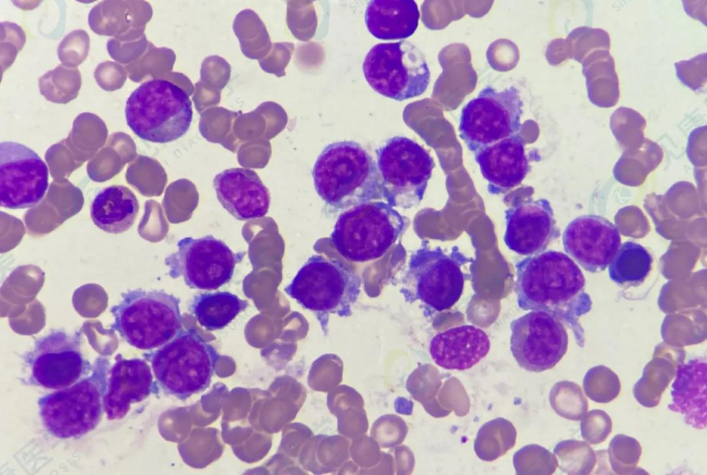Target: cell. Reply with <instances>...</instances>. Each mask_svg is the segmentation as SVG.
I'll list each match as a JSON object with an SVG mask.
<instances>
[{
    "instance_id": "d6a6232c",
    "label": "cell",
    "mask_w": 707,
    "mask_h": 475,
    "mask_svg": "<svg viewBox=\"0 0 707 475\" xmlns=\"http://www.w3.org/2000/svg\"><path fill=\"white\" fill-rule=\"evenodd\" d=\"M569 39L570 56L579 63L594 51L610 48V36L601 28L578 27L570 32Z\"/></svg>"
},
{
    "instance_id": "5b68a950",
    "label": "cell",
    "mask_w": 707,
    "mask_h": 475,
    "mask_svg": "<svg viewBox=\"0 0 707 475\" xmlns=\"http://www.w3.org/2000/svg\"><path fill=\"white\" fill-rule=\"evenodd\" d=\"M180 304L177 298L162 290H128L110 309L111 329L138 349L159 348L182 329Z\"/></svg>"
},
{
    "instance_id": "30bf717a",
    "label": "cell",
    "mask_w": 707,
    "mask_h": 475,
    "mask_svg": "<svg viewBox=\"0 0 707 475\" xmlns=\"http://www.w3.org/2000/svg\"><path fill=\"white\" fill-rule=\"evenodd\" d=\"M362 70L374 91L399 101L421 95L430 81L423 53L407 40L374 45L365 55Z\"/></svg>"
},
{
    "instance_id": "d6986e66",
    "label": "cell",
    "mask_w": 707,
    "mask_h": 475,
    "mask_svg": "<svg viewBox=\"0 0 707 475\" xmlns=\"http://www.w3.org/2000/svg\"><path fill=\"white\" fill-rule=\"evenodd\" d=\"M213 186L222 206L239 220L260 218L268 213L269 189L252 169H226L215 176Z\"/></svg>"
},
{
    "instance_id": "4dcf8cb0",
    "label": "cell",
    "mask_w": 707,
    "mask_h": 475,
    "mask_svg": "<svg viewBox=\"0 0 707 475\" xmlns=\"http://www.w3.org/2000/svg\"><path fill=\"white\" fill-rule=\"evenodd\" d=\"M641 452V446L637 439L621 434L615 435L608 450V461L613 472L624 475L641 472L637 464Z\"/></svg>"
},
{
    "instance_id": "2e32d148",
    "label": "cell",
    "mask_w": 707,
    "mask_h": 475,
    "mask_svg": "<svg viewBox=\"0 0 707 475\" xmlns=\"http://www.w3.org/2000/svg\"><path fill=\"white\" fill-rule=\"evenodd\" d=\"M26 360L34 382L50 389L73 385L89 367L81 352L79 338L61 330L38 339Z\"/></svg>"
},
{
    "instance_id": "9a60e30c",
    "label": "cell",
    "mask_w": 707,
    "mask_h": 475,
    "mask_svg": "<svg viewBox=\"0 0 707 475\" xmlns=\"http://www.w3.org/2000/svg\"><path fill=\"white\" fill-rule=\"evenodd\" d=\"M49 172L29 147L13 141L0 143V204L9 209L32 208L43 199Z\"/></svg>"
},
{
    "instance_id": "ba28073f",
    "label": "cell",
    "mask_w": 707,
    "mask_h": 475,
    "mask_svg": "<svg viewBox=\"0 0 707 475\" xmlns=\"http://www.w3.org/2000/svg\"><path fill=\"white\" fill-rule=\"evenodd\" d=\"M144 356L162 389L182 400L209 387L219 359L214 347L195 330L183 329Z\"/></svg>"
},
{
    "instance_id": "ac0fdd59",
    "label": "cell",
    "mask_w": 707,
    "mask_h": 475,
    "mask_svg": "<svg viewBox=\"0 0 707 475\" xmlns=\"http://www.w3.org/2000/svg\"><path fill=\"white\" fill-rule=\"evenodd\" d=\"M504 242L508 249L522 255L544 251L559 235L553 211L545 199H528L505 211Z\"/></svg>"
},
{
    "instance_id": "8992f818",
    "label": "cell",
    "mask_w": 707,
    "mask_h": 475,
    "mask_svg": "<svg viewBox=\"0 0 707 475\" xmlns=\"http://www.w3.org/2000/svg\"><path fill=\"white\" fill-rule=\"evenodd\" d=\"M407 226V218L392 206L371 201L341 213L329 239L345 259L365 262L382 257Z\"/></svg>"
},
{
    "instance_id": "e0dca14e",
    "label": "cell",
    "mask_w": 707,
    "mask_h": 475,
    "mask_svg": "<svg viewBox=\"0 0 707 475\" xmlns=\"http://www.w3.org/2000/svg\"><path fill=\"white\" fill-rule=\"evenodd\" d=\"M565 252L591 273L605 270L621 246L617 228L597 215H583L572 220L563 234Z\"/></svg>"
},
{
    "instance_id": "f1b7e54d",
    "label": "cell",
    "mask_w": 707,
    "mask_h": 475,
    "mask_svg": "<svg viewBox=\"0 0 707 475\" xmlns=\"http://www.w3.org/2000/svg\"><path fill=\"white\" fill-rule=\"evenodd\" d=\"M555 452L561 459L562 469L568 474H590L597 463L595 452L584 441H563L557 445Z\"/></svg>"
},
{
    "instance_id": "7a4b0ae2",
    "label": "cell",
    "mask_w": 707,
    "mask_h": 475,
    "mask_svg": "<svg viewBox=\"0 0 707 475\" xmlns=\"http://www.w3.org/2000/svg\"><path fill=\"white\" fill-rule=\"evenodd\" d=\"M312 177L318 196L337 211L382 197L377 165L355 141L327 145L314 163Z\"/></svg>"
},
{
    "instance_id": "cb8c5ba5",
    "label": "cell",
    "mask_w": 707,
    "mask_h": 475,
    "mask_svg": "<svg viewBox=\"0 0 707 475\" xmlns=\"http://www.w3.org/2000/svg\"><path fill=\"white\" fill-rule=\"evenodd\" d=\"M420 12L413 0H371L365 11L368 32L380 40L404 39L418 26Z\"/></svg>"
},
{
    "instance_id": "7c38bea8",
    "label": "cell",
    "mask_w": 707,
    "mask_h": 475,
    "mask_svg": "<svg viewBox=\"0 0 707 475\" xmlns=\"http://www.w3.org/2000/svg\"><path fill=\"white\" fill-rule=\"evenodd\" d=\"M523 101L519 90L511 86L501 91L483 88L462 109L460 137L472 153L519 134Z\"/></svg>"
},
{
    "instance_id": "83f0119b",
    "label": "cell",
    "mask_w": 707,
    "mask_h": 475,
    "mask_svg": "<svg viewBox=\"0 0 707 475\" xmlns=\"http://www.w3.org/2000/svg\"><path fill=\"white\" fill-rule=\"evenodd\" d=\"M652 258L641 244L632 241L619 248L609 265L610 278L620 286H635L648 276Z\"/></svg>"
},
{
    "instance_id": "4316f807",
    "label": "cell",
    "mask_w": 707,
    "mask_h": 475,
    "mask_svg": "<svg viewBox=\"0 0 707 475\" xmlns=\"http://www.w3.org/2000/svg\"><path fill=\"white\" fill-rule=\"evenodd\" d=\"M247 301L227 291L200 293L192 300L191 309L199 324L209 331L229 324L248 306Z\"/></svg>"
},
{
    "instance_id": "1f68e13d",
    "label": "cell",
    "mask_w": 707,
    "mask_h": 475,
    "mask_svg": "<svg viewBox=\"0 0 707 475\" xmlns=\"http://www.w3.org/2000/svg\"><path fill=\"white\" fill-rule=\"evenodd\" d=\"M586 396L598 403H608L614 400L621 391L617 375L610 369L598 366L590 369L583 380Z\"/></svg>"
},
{
    "instance_id": "836d02e7",
    "label": "cell",
    "mask_w": 707,
    "mask_h": 475,
    "mask_svg": "<svg viewBox=\"0 0 707 475\" xmlns=\"http://www.w3.org/2000/svg\"><path fill=\"white\" fill-rule=\"evenodd\" d=\"M580 428L583 439L589 444L597 445L605 441L610 435L612 422L606 411L592 409L583 416Z\"/></svg>"
},
{
    "instance_id": "484cf974",
    "label": "cell",
    "mask_w": 707,
    "mask_h": 475,
    "mask_svg": "<svg viewBox=\"0 0 707 475\" xmlns=\"http://www.w3.org/2000/svg\"><path fill=\"white\" fill-rule=\"evenodd\" d=\"M581 64L590 101L600 107L614 106L619 98V84L609 50L594 51Z\"/></svg>"
},
{
    "instance_id": "4fadbf2b",
    "label": "cell",
    "mask_w": 707,
    "mask_h": 475,
    "mask_svg": "<svg viewBox=\"0 0 707 475\" xmlns=\"http://www.w3.org/2000/svg\"><path fill=\"white\" fill-rule=\"evenodd\" d=\"M177 250L164 260L172 278L183 277L192 289L215 290L229 282L236 264L245 252H236L212 235L186 237L177 243Z\"/></svg>"
},
{
    "instance_id": "e575fe53",
    "label": "cell",
    "mask_w": 707,
    "mask_h": 475,
    "mask_svg": "<svg viewBox=\"0 0 707 475\" xmlns=\"http://www.w3.org/2000/svg\"><path fill=\"white\" fill-rule=\"evenodd\" d=\"M676 75L685 86L693 90L703 88L707 82L706 53L698 55L689 60L675 64Z\"/></svg>"
},
{
    "instance_id": "f546056e",
    "label": "cell",
    "mask_w": 707,
    "mask_h": 475,
    "mask_svg": "<svg viewBox=\"0 0 707 475\" xmlns=\"http://www.w3.org/2000/svg\"><path fill=\"white\" fill-rule=\"evenodd\" d=\"M551 403L558 414L571 420H580L588 409L581 387L571 381H561L554 386Z\"/></svg>"
},
{
    "instance_id": "6da1fadb",
    "label": "cell",
    "mask_w": 707,
    "mask_h": 475,
    "mask_svg": "<svg viewBox=\"0 0 707 475\" xmlns=\"http://www.w3.org/2000/svg\"><path fill=\"white\" fill-rule=\"evenodd\" d=\"M515 267L519 307L552 315L571 329L577 345L583 347L579 319L590 311L592 300L577 264L566 254L550 250L527 256Z\"/></svg>"
},
{
    "instance_id": "9c48e42d",
    "label": "cell",
    "mask_w": 707,
    "mask_h": 475,
    "mask_svg": "<svg viewBox=\"0 0 707 475\" xmlns=\"http://www.w3.org/2000/svg\"><path fill=\"white\" fill-rule=\"evenodd\" d=\"M104 361L92 374L73 385L41 396L39 415L45 428L59 438L81 437L98 424L106 389Z\"/></svg>"
},
{
    "instance_id": "3957f363",
    "label": "cell",
    "mask_w": 707,
    "mask_h": 475,
    "mask_svg": "<svg viewBox=\"0 0 707 475\" xmlns=\"http://www.w3.org/2000/svg\"><path fill=\"white\" fill-rule=\"evenodd\" d=\"M472 260L456 246L449 252L425 242L410 256L400 279L399 292L409 303L418 302L426 310L442 311L460 299L468 277L462 268Z\"/></svg>"
},
{
    "instance_id": "44dd1931",
    "label": "cell",
    "mask_w": 707,
    "mask_h": 475,
    "mask_svg": "<svg viewBox=\"0 0 707 475\" xmlns=\"http://www.w3.org/2000/svg\"><path fill=\"white\" fill-rule=\"evenodd\" d=\"M487 191L498 195L518 186L525 177L530 165L523 139L514 135L474 153Z\"/></svg>"
},
{
    "instance_id": "5bb4252c",
    "label": "cell",
    "mask_w": 707,
    "mask_h": 475,
    "mask_svg": "<svg viewBox=\"0 0 707 475\" xmlns=\"http://www.w3.org/2000/svg\"><path fill=\"white\" fill-rule=\"evenodd\" d=\"M510 350L519 365L532 372L553 368L568 349V335L559 320L543 311H532L511 324Z\"/></svg>"
},
{
    "instance_id": "ffe728a7",
    "label": "cell",
    "mask_w": 707,
    "mask_h": 475,
    "mask_svg": "<svg viewBox=\"0 0 707 475\" xmlns=\"http://www.w3.org/2000/svg\"><path fill=\"white\" fill-rule=\"evenodd\" d=\"M155 387L151 367L144 360L125 359L118 356L110 370L103 398L107 418L113 420L124 418L131 404L146 398Z\"/></svg>"
},
{
    "instance_id": "7402d4cb",
    "label": "cell",
    "mask_w": 707,
    "mask_h": 475,
    "mask_svg": "<svg viewBox=\"0 0 707 475\" xmlns=\"http://www.w3.org/2000/svg\"><path fill=\"white\" fill-rule=\"evenodd\" d=\"M489 337L472 325H463L438 333L431 340L429 353L434 362L449 370L472 368L488 353Z\"/></svg>"
},
{
    "instance_id": "8fae6325",
    "label": "cell",
    "mask_w": 707,
    "mask_h": 475,
    "mask_svg": "<svg viewBox=\"0 0 707 475\" xmlns=\"http://www.w3.org/2000/svg\"><path fill=\"white\" fill-rule=\"evenodd\" d=\"M376 153L382 197L393 207L419 204L434 167L429 153L404 136L388 138Z\"/></svg>"
},
{
    "instance_id": "d4e9b609",
    "label": "cell",
    "mask_w": 707,
    "mask_h": 475,
    "mask_svg": "<svg viewBox=\"0 0 707 475\" xmlns=\"http://www.w3.org/2000/svg\"><path fill=\"white\" fill-rule=\"evenodd\" d=\"M139 208L137 197L129 188L111 185L101 189L93 198L90 217L103 231L120 234L133 226Z\"/></svg>"
},
{
    "instance_id": "603a6c76",
    "label": "cell",
    "mask_w": 707,
    "mask_h": 475,
    "mask_svg": "<svg viewBox=\"0 0 707 475\" xmlns=\"http://www.w3.org/2000/svg\"><path fill=\"white\" fill-rule=\"evenodd\" d=\"M707 364L694 358L680 364L671 387L669 410L681 414L685 423L698 429L706 428Z\"/></svg>"
},
{
    "instance_id": "52a82bcc",
    "label": "cell",
    "mask_w": 707,
    "mask_h": 475,
    "mask_svg": "<svg viewBox=\"0 0 707 475\" xmlns=\"http://www.w3.org/2000/svg\"><path fill=\"white\" fill-rule=\"evenodd\" d=\"M360 287L359 275L342 262L313 255L298 270L284 291L325 323L330 313L340 317L351 315Z\"/></svg>"
},
{
    "instance_id": "277c9868",
    "label": "cell",
    "mask_w": 707,
    "mask_h": 475,
    "mask_svg": "<svg viewBox=\"0 0 707 475\" xmlns=\"http://www.w3.org/2000/svg\"><path fill=\"white\" fill-rule=\"evenodd\" d=\"M125 117L139 138L168 143L188 130L193 119L192 102L185 90L174 83L153 79L130 94L126 103Z\"/></svg>"
}]
</instances>
